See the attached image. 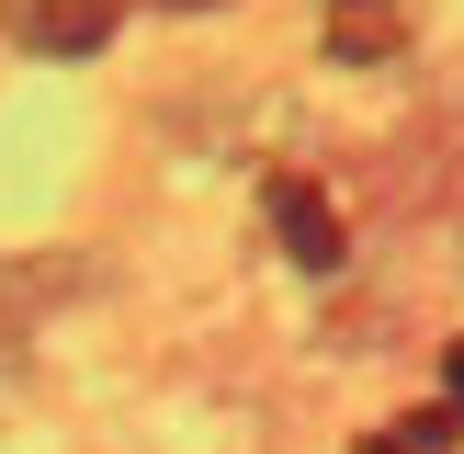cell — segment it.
<instances>
[{
  "instance_id": "cell-3",
  "label": "cell",
  "mask_w": 464,
  "mask_h": 454,
  "mask_svg": "<svg viewBox=\"0 0 464 454\" xmlns=\"http://www.w3.org/2000/svg\"><path fill=\"white\" fill-rule=\"evenodd\" d=\"M329 45H340V57H397V45H408V0H329Z\"/></svg>"
},
{
  "instance_id": "cell-5",
  "label": "cell",
  "mask_w": 464,
  "mask_h": 454,
  "mask_svg": "<svg viewBox=\"0 0 464 454\" xmlns=\"http://www.w3.org/2000/svg\"><path fill=\"white\" fill-rule=\"evenodd\" d=\"M170 12H216V0H170Z\"/></svg>"
},
{
  "instance_id": "cell-1",
  "label": "cell",
  "mask_w": 464,
  "mask_h": 454,
  "mask_svg": "<svg viewBox=\"0 0 464 454\" xmlns=\"http://www.w3.org/2000/svg\"><path fill=\"white\" fill-rule=\"evenodd\" d=\"M113 23H125V0H0V35L23 57H91V45H113Z\"/></svg>"
},
{
  "instance_id": "cell-4",
  "label": "cell",
  "mask_w": 464,
  "mask_h": 454,
  "mask_svg": "<svg viewBox=\"0 0 464 454\" xmlns=\"http://www.w3.org/2000/svg\"><path fill=\"white\" fill-rule=\"evenodd\" d=\"M442 386H453V409H464V340H453V352H442Z\"/></svg>"
},
{
  "instance_id": "cell-2",
  "label": "cell",
  "mask_w": 464,
  "mask_h": 454,
  "mask_svg": "<svg viewBox=\"0 0 464 454\" xmlns=\"http://www.w3.org/2000/svg\"><path fill=\"white\" fill-rule=\"evenodd\" d=\"M272 227H284V250H295V262H306V272H329L340 262V216H329V204H317V182H272Z\"/></svg>"
},
{
  "instance_id": "cell-6",
  "label": "cell",
  "mask_w": 464,
  "mask_h": 454,
  "mask_svg": "<svg viewBox=\"0 0 464 454\" xmlns=\"http://www.w3.org/2000/svg\"><path fill=\"white\" fill-rule=\"evenodd\" d=\"M362 454H408V443H362Z\"/></svg>"
}]
</instances>
